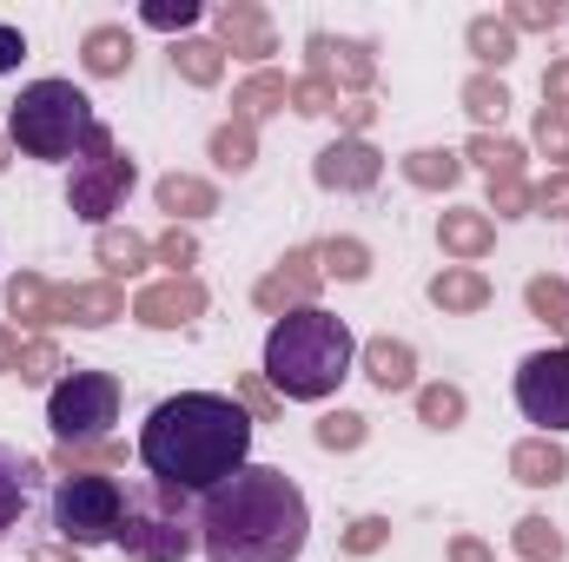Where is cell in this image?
I'll return each mask as SVG.
<instances>
[{
    "label": "cell",
    "mask_w": 569,
    "mask_h": 562,
    "mask_svg": "<svg viewBox=\"0 0 569 562\" xmlns=\"http://www.w3.org/2000/svg\"><path fill=\"white\" fill-rule=\"evenodd\" d=\"M120 523H127V483L120 476L67 470L53 483V530H60V543L100 550V543H120Z\"/></svg>",
    "instance_id": "8992f818"
},
{
    "label": "cell",
    "mask_w": 569,
    "mask_h": 562,
    "mask_svg": "<svg viewBox=\"0 0 569 562\" xmlns=\"http://www.w3.org/2000/svg\"><path fill=\"white\" fill-rule=\"evenodd\" d=\"M246 456H252V411L226 391H179L152 404V418L140 423L146 476L179 496L219 490L232 470H246Z\"/></svg>",
    "instance_id": "6da1fadb"
},
{
    "label": "cell",
    "mask_w": 569,
    "mask_h": 562,
    "mask_svg": "<svg viewBox=\"0 0 569 562\" xmlns=\"http://www.w3.org/2000/svg\"><path fill=\"white\" fill-rule=\"evenodd\" d=\"M517 411L537 423L543 436L569 430V344L557 351H530L517 364Z\"/></svg>",
    "instance_id": "9c48e42d"
},
{
    "label": "cell",
    "mask_w": 569,
    "mask_h": 562,
    "mask_svg": "<svg viewBox=\"0 0 569 562\" xmlns=\"http://www.w3.org/2000/svg\"><path fill=\"white\" fill-rule=\"evenodd\" d=\"M318 185L325 192H371L378 179H385V152L371 140H338V145H325L318 152Z\"/></svg>",
    "instance_id": "30bf717a"
},
{
    "label": "cell",
    "mask_w": 569,
    "mask_h": 562,
    "mask_svg": "<svg viewBox=\"0 0 569 562\" xmlns=\"http://www.w3.org/2000/svg\"><path fill=\"white\" fill-rule=\"evenodd\" d=\"M463 113H470L477 127H497V120L510 113V93H503V80H490V73L463 80Z\"/></svg>",
    "instance_id": "d4e9b609"
},
{
    "label": "cell",
    "mask_w": 569,
    "mask_h": 562,
    "mask_svg": "<svg viewBox=\"0 0 569 562\" xmlns=\"http://www.w3.org/2000/svg\"><path fill=\"white\" fill-rule=\"evenodd\" d=\"M530 199H537L543 212H563V205H569V179H543V185H537Z\"/></svg>",
    "instance_id": "7dc6e473"
},
{
    "label": "cell",
    "mask_w": 569,
    "mask_h": 562,
    "mask_svg": "<svg viewBox=\"0 0 569 562\" xmlns=\"http://www.w3.org/2000/svg\"><path fill=\"white\" fill-rule=\"evenodd\" d=\"M483 165H490V179H517V159H523V145L510 140H490V133H477V145H470Z\"/></svg>",
    "instance_id": "d590c367"
},
{
    "label": "cell",
    "mask_w": 569,
    "mask_h": 562,
    "mask_svg": "<svg viewBox=\"0 0 569 562\" xmlns=\"http://www.w3.org/2000/svg\"><path fill=\"white\" fill-rule=\"evenodd\" d=\"M47 423L60 443H107L120 423V378L113 371H67L47 391Z\"/></svg>",
    "instance_id": "52a82bcc"
},
{
    "label": "cell",
    "mask_w": 569,
    "mask_h": 562,
    "mask_svg": "<svg viewBox=\"0 0 569 562\" xmlns=\"http://www.w3.org/2000/svg\"><path fill=\"white\" fill-rule=\"evenodd\" d=\"M159 205H166L172 219H206V212H219V192H212L206 179L172 172V179H159Z\"/></svg>",
    "instance_id": "44dd1931"
},
{
    "label": "cell",
    "mask_w": 569,
    "mask_h": 562,
    "mask_svg": "<svg viewBox=\"0 0 569 562\" xmlns=\"http://www.w3.org/2000/svg\"><path fill=\"white\" fill-rule=\"evenodd\" d=\"M418 418H425L430 430H457V423H463V391H457V384H425V391H418Z\"/></svg>",
    "instance_id": "83f0119b"
},
{
    "label": "cell",
    "mask_w": 569,
    "mask_h": 562,
    "mask_svg": "<svg viewBox=\"0 0 569 562\" xmlns=\"http://www.w3.org/2000/svg\"><path fill=\"white\" fill-rule=\"evenodd\" d=\"M172 73H186L192 87H212L226 73V47L219 40H179L172 47Z\"/></svg>",
    "instance_id": "603a6c76"
},
{
    "label": "cell",
    "mask_w": 569,
    "mask_h": 562,
    "mask_svg": "<svg viewBox=\"0 0 569 562\" xmlns=\"http://www.w3.org/2000/svg\"><path fill=\"white\" fill-rule=\"evenodd\" d=\"M33 483H40V463H33V456H20L13 443H0V536H7V530H20Z\"/></svg>",
    "instance_id": "5bb4252c"
},
{
    "label": "cell",
    "mask_w": 569,
    "mask_h": 562,
    "mask_svg": "<svg viewBox=\"0 0 569 562\" xmlns=\"http://www.w3.org/2000/svg\"><path fill=\"white\" fill-rule=\"evenodd\" d=\"M450 562H490V550L470 543V536H457V543H450Z\"/></svg>",
    "instance_id": "681fc988"
},
{
    "label": "cell",
    "mask_w": 569,
    "mask_h": 562,
    "mask_svg": "<svg viewBox=\"0 0 569 562\" xmlns=\"http://www.w3.org/2000/svg\"><path fill=\"white\" fill-rule=\"evenodd\" d=\"M146 259H152L146 239H133V232H100V265L107 272H140Z\"/></svg>",
    "instance_id": "1f68e13d"
},
{
    "label": "cell",
    "mask_w": 569,
    "mask_h": 562,
    "mask_svg": "<svg viewBox=\"0 0 569 562\" xmlns=\"http://www.w3.org/2000/svg\"><path fill=\"white\" fill-rule=\"evenodd\" d=\"M470 53H477L483 67H503V60H517V27H510V20H490V13H477V20H470Z\"/></svg>",
    "instance_id": "cb8c5ba5"
},
{
    "label": "cell",
    "mask_w": 569,
    "mask_h": 562,
    "mask_svg": "<svg viewBox=\"0 0 569 562\" xmlns=\"http://www.w3.org/2000/svg\"><path fill=\"white\" fill-rule=\"evenodd\" d=\"M385 536H391V523H385V516H358V523L345 530V550H351V556H371Z\"/></svg>",
    "instance_id": "74e56055"
},
{
    "label": "cell",
    "mask_w": 569,
    "mask_h": 562,
    "mask_svg": "<svg viewBox=\"0 0 569 562\" xmlns=\"http://www.w3.org/2000/svg\"><path fill=\"white\" fill-rule=\"evenodd\" d=\"M305 543H311V503L272 463H246L199 496L206 562H298Z\"/></svg>",
    "instance_id": "7a4b0ae2"
},
{
    "label": "cell",
    "mask_w": 569,
    "mask_h": 562,
    "mask_svg": "<svg viewBox=\"0 0 569 562\" xmlns=\"http://www.w3.org/2000/svg\"><path fill=\"white\" fill-rule=\"evenodd\" d=\"M13 364H20V344H13V338L0 331V371H13Z\"/></svg>",
    "instance_id": "f907efd6"
},
{
    "label": "cell",
    "mask_w": 569,
    "mask_h": 562,
    "mask_svg": "<svg viewBox=\"0 0 569 562\" xmlns=\"http://www.w3.org/2000/svg\"><path fill=\"white\" fill-rule=\"evenodd\" d=\"M510 470H517V483L550 490V483H563L569 476V456L550 443V436H537V443H517V450H510Z\"/></svg>",
    "instance_id": "ac0fdd59"
},
{
    "label": "cell",
    "mask_w": 569,
    "mask_h": 562,
    "mask_svg": "<svg viewBox=\"0 0 569 562\" xmlns=\"http://www.w3.org/2000/svg\"><path fill=\"white\" fill-rule=\"evenodd\" d=\"M490 205H497V219H523L530 212V192L517 179H490Z\"/></svg>",
    "instance_id": "60d3db41"
},
{
    "label": "cell",
    "mask_w": 569,
    "mask_h": 562,
    "mask_svg": "<svg viewBox=\"0 0 569 562\" xmlns=\"http://www.w3.org/2000/svg\"><path fill=\"white\" fill-rule=\"evenodd\" d=\"M291 100H298V113H331V107H338V93H331L325 80H298Z\"/></svg>",
    "instance_id": "7bdbcfd3"
},
{
    "label": "cell",
    "mask_w": 569,
    "mask_h": 562,
    "mask_svg": "<svg viewBox=\"0 0 569 562\" xmlns=\"http://www.w3.org/2000/svg\"><path fill=\"white\" fill-rule=\"evenodd\" d=\"M430 304H443V311H483L490 304V279L470 272V265H443L430 279Z\"/></svg>",
    "instance_id": "d6986e66"
},
{
    "label": "cell",
    "mask_w": 569,
    "mask_h": 562,
    "mask_svg": "<svg viewBox=\"0 0 569 562\" xmlns=\"http://www.w3.org/2000/svg\"><path fill=\"white\" fill-rule=\"evenodd\" d=\"M7 140L27 159H53L60 165V159H80L100 140V113H93V100L73 80H33V87H20V100L7 113Z\"/></svg>",
    "instance_id": "277c9868"
},
{
    "label": "cell",
    "mask_w": 569,
    "mask_h": 562,
    "mask_svg": "<svg viewBox=\"0 0 569 562\" xmlns=\"http://www.w3.org/2000/svg\"><path fill=\"white\" fill-rule=\"evenodd\" d=\"M140 20L146 27H192L199 20V0H179V7L172 0H152V7H140Z\"/></svg>",
    "instance_id": "f35d334b"
},
{
    "label": "cell",
    "mask_w": 569,
    "mask_h": 562,
    "mask_svg": "<svg viewBox=\"0 0 569 562\" xmlns=\"http://www.w3.org/2000/svg\"><path fill=\"white\" fill-rule=\"evenodd\" d=\"M7 311H13L20 324H47V318H53V291L40 279H13L7 284Z\"/></svg>",
    "instance_id": "f1b7e54d"
},
{
    "label": "cell",
    "mask_w": 569,
    "mask_h": 562,
    "mask_svg": "<svg viewBox=\"0 0 569 562\" xmlns=\"http://www.w3.org/2000/svg\"><path fill=\"white\" fill-rule=\"evenodd\" d=\"M305 47H311V67H318V80H325V87H331V80H345V87H365V80H371V47H365V40L311 33Z\"/></svg>",
    "instance_id": "7c38bea8"
},
{
    "label": "cell",
    "mask_w": 569,
    "mask_h": 562,
    "mask_svg": "<svg viewBox=\"0 0 569 562\" xmlns=\"http://www.w3.org/2000/svg\"><path fill=\"white\" fill-rule=\"evenodd\" d=\"M537 140H543V152H550L557 165H569V120H563V113H550V107H543V120H537Z\"/></svg>",
    "instance_id": "ab89813d"
},
{
    "label": "cell",
    "mask_w": 569,
    "mask_h": 562,
    "mask_svg": "<svg viewBox=\"0 0 569 562\" xmlns=\"http://www.w3.org/2000/svg\"><path fill=\"white\" fill-rule=\"evenodd\" d=\"M120 550L133 562H186L199 550V516H186V496L166 483H127V523Z\"/></svg>",
    "instance_id": "5b68a950"
},
{
    "label": "cell",
    "mask_w": 569,
    "mask_h": 562,
    "mask_svg": "<svg viewBox=\"0 0 569 562\" xmlns=\"http://www.w3.org/2000/svg\"><path fill=\"white\" fill-rule=\"evenodd\" d=\"M311 265H318V252H291L279 272L259 284V304H266V311H279V318H284V311H305V298H311V284H318Z\"/></svg>",
    "instance_id": "9a60e30c"
},
{
    "label": "cell",
    "mask_w": 569,
    "mask_h": 562,
    "mask_svg": "<svg viewBox=\"0 0 569 562\" xmlns=\"http://www.w3.org/2000/svg\"><path fill=\"white\" fill-rule=\"evenodd\" d=\"M133 192V159L113 145V133L100 127V140L87 145L80 159H73V179H67V205L80 212V219H93V225H107L113 212H120V199Z\"/></svg>",
    "instance_id": "ba28073f"
},
{
    "label": "cell",
    "mask_w": 569,
    "mask_h": 562,
    "mask_svg": "<svg viewBox=\"0 0 569 562\" xmlns=\"http://www.w3.org/2000/svg\"><path fill=\"white\" fill-rule=\"evenodd\" d=\"M543 100H550V113H563L569 107V60H557V67L543 73Z\"/></svg>",
    "instance_id": "f6af8a7d"
},
{
    "label": "cell",
    "mask_w": 569,
    "mask_h": 562,
    "mask_svg": "<svg viewBox=\"0 0 569 562\" xmlns=\"http://www.w3.org/2000/svg\"><path fill=\"white\" fill-rule=\"evenodd\" d=\"M27 384H47L53 371H60V358H53V344H20V364H13Z\"/></svg>",
    "instance_id": "8d00e7d4"
},
{
    "label": "cell",
    "mask_w": 569,
    "mask_h": 562,
    "mask_svg": "<svg viewBox=\"0 0 569 562\" xmlns=\"http://www.w3.org/2000/svg\"><path fill=\"white\" fill-rule=\"evenodd\" d=\"M133 311H140V324H152V331H172V324H186V318L206 311V291L192 279H166V284H146Z\"/></svg>",
    "instance_id": "8fae6325"
},
{
    "label": "cell",
    "mask_w": 569,
    "mask_h": 562,
    "mask_svg": "<svg viewBox=\"0 0 569 562\" xmlns=\"http://www.w3.org/2000/svg\"><path fill=\"white\" fill-rule=\"evenodd\" d=\"M318 443H325V450H358V443H365V418H358V411L318 418Z\"/></svg>",
    "instance_id": "e575fe53"
},
{
    "label": "cell",
    "mask_w": 569,
    "mask_h": 562,
    "mask_svg": "<svg viewBox=\"0 0 569 562\" xmlns=\"http://www.w3.org/2000/svg\"><path fill=\"white\" fill-rule=\"evenodd\" d=\"M27 60V40H20V27H0V73H13Z\"/></svg>",
    "instance_id": "bcb514c9"
},
{
    "label": "cell",
    "mask_w": 569,
    "mask_h": 562,
    "mask_svg": "<svg viewBox=\"0 0 569 562\" xmlns=\"http://www.w3.org/2000/svg\"><path fill=\"white\" fill-rule=\"evenodd\" d=\"M212 159H219L226 172H246V165H252V127H246V120L219 127V133H212Z\"/></svg>",
    "instance_id": "836d02e7"
},
{
    "label": "cell",
    "mask_w": 569,
    "mask_h": 562,
    "mask_svg": "<svg viewBox=\"0 0 569 562\" xmlns=\"http://www.w3.org/2000/svg\"><path fill=\"white\" fill-rule=\"evenodd\" d=\"M219 40L239 53V60H266L272 53V20L259 7H219Z\"/></svg>",
    "instance_id": "2e32d148"
},
{
    "label": "cell",
    "mask_w": 569,
    "mask_h": 562,
    "mask_svg": "<svg viewBox=\"0 0 569 562\" xmlns=\"http://www.w3.org/2000/svg\"><path fill=\"white\" fill-rule=\"evenodd\" d=\"M127 311V298L113 284H73V291H53V318H73V324H113Z\"/></svg>",
    "instance_id": "e0dca14e"
},
{
    "label": "cell",
    "mask_w": 569,
    "mask_h": 562,
    "mask_svg": "<svg viewBox=\"0 0 569 562\" xmlns=\"http://www.w3.org/2000/svg\"><path fill=\"white\" fill-rule=\"evenodd\" d=\"M405 179H411V185H457V179H463V159L430 145V152H411V159H405Z\"/></svg>",
    "instance_id": "4316f807"
},
{
    "label": "cell",
    "mask_w": 569,
    "mask_h": 562,
    "mask_svg": "<svg viewBox=\"0 0 569 562\" xmlns=\"http://www.w3.org/2000/svg\"><path fill=\"white\" fill-rule=\"evenodd\" d=\"M159 259H166V265H192V239H186V232H166V239H159Z\"/></svg>",
    "instance_id": "c3c4849f"
},
{
    "label": "cell",
    "mask_w": 569,
    "mask_h": 562,
    "mask_svg": "<svg viewBox=\"0 0 569 562\" xmlns=\"http://www.w3.org/2000/svg\"><path fill=\"white\" fill-rule=\"evenodd\" d=\"M351 364H358L351 324L331 318V311H318V304L284 311V318H272V331H266V378H272V391L291 398V404H325L351 378Z\"/></svg>",
    "instance_id": "3957f363"
},
{
    "label": "cell",
    "mask_w": 569,
    "mask_h": 562,
    "mask_svg": "<svg viewBox=\"0 0 569 562\" xmlns=\"http://www.w3.org/2000/svg\"><path fill=\"white\" fill-rule=\"evenodd\" d=\"M358 358H365V378L378 391H411L418 384V351L405 338H371V344H358Z\"/></svg>",
    "instance_id": "4fadbf2b"
},
{
    "label": "cell",
    "mask_w": 569,
    "mask_h": 562,
    "mask_svg": "<svg viewBox=\"0 0 569 562\" xmlns=\"http://www.w3.org/2000/svg\"><path fill=\"white\" fill-rule=\"evenodd\" d=\"M437 239H443V252H457V259H483V252H490V219H483V212H443V219H437Z\"/></svg>",
    "instance_id": "7402d4cb"
},
{
    "label": "cell",
    "mask_w": 569,
    "mask_h": 562,
    "mask_svg": "<svg viewBox=\"0 0 569 562\" xmlns=\"http://www.w3.org/2000/svg\"><path fill=\"white\" fill-rule=\"evenodd\" d=\"M80 60H87V73L113 80V73H127V67H133V33H127V27H93Z\"/></svg>",
    "instance_id": "ffe728a7"
},
{
    "label": "cell",
    "mask_w": 569,
    "mask_h": 562,
    "mask_svg": "<svg viewBox=\"0 0 569 562\" xmlns=\"http://www.w3.org/2000/svg\"><path fill=\"white\" fill-rule=\"evenodd\" d=\"M517 550H523V562H563V536H557V523L523 516L517 523Z\"/></svg>",
    "instance_id": "f546056e"
},
{
    "label": "cell",
    "mask_w": 569,
    "mask_h": 562,
    "mask_svg": "<svg viewBox=\"0 0 569 562\" xmlns=\"http://www.w3.org/2000/svg\"><path fill=\"white\" fill-rule=\"evenodd\" d=\"M523 298H530V311H537L543 324H557V331L569 338V284L563 279H530Z\"/></svg>",
    "instance_id": "4dcf8cb0"
},
{
    "label": "cell",
    "mask_w": 569,
    "mask_h": 562,
    "mask_svg": "<svg viewBox=\"0 0 569 562\" xmlns=\"http://www.w3.org/2000/svg\"><path fill=\"white\" fill-rule=\"evenodd\" d=\"M318 259H325L331 279H365V272H371V252H365L358 239H331V245H318Z\"/></svg>",
    "instance_id": "d6a6232c"
},
{
    "label": "cell",
    "mask_w": 569,
    "mask_h": 562,
    "mask_svg": "<svg viewBox=\"0 0 569 562\" xmlns=\"http://www.w3.org/2000/svg\"><path fill=\"white\" fill-rule=\"evenodd\" d=\"M284 100H291L284 73H259V80H246V87H239V100H232V107H239V120L252 127L259 113H272V107H284Z\"/></svg>",
    "instance_id": "484cf974"
},
{
    "label": "cell",
    "mask_w": 569,
    "mask_h": 562,
    "mask_svg": "<svg viewBox=\"0 0 569 562\" xmlns=\"http://www.w3.org/2000/svg\"><path fill=\"white\" fill-rule=\"evenodd\" d=\"M7 145H13V140H0V165H7Z\"/></svg>",
    "instance_id": "816d5d0a"
},
{
    "label": "cell",
    "mask_w": 569,
    "mask_h": 562,
    "mask_svg": "<svg viewBox=\"0 0 569 562\" xmlns=\"http://www.w3.org/2000/svg\"><path fill=\"white\" fill-rule=\"evenodd\" d=\"M563 7H510V27H563Z\"/></svg>",
    "instance_id": "ee69618b"
},
{
    "label": "cell",
    "mask_w": 569,
    "mask_h": 562,
    "mask_svg": "<svg viewBox=\"0 0 569 562\" xmlns=\"http://www.w3.org/2000/svg\"><path fill=\"white\" fill-rule=\"evenodd\" d=\"M87 463H120L113 443H67L60 450V470H87Z\"/></svg>",
    "instance_id": "b9f144b4"
}]
</instances>
